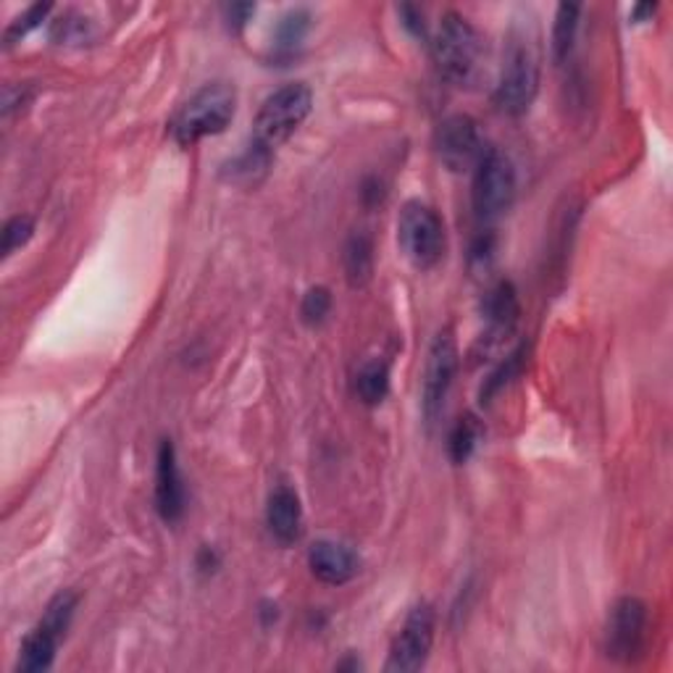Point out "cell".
<instances>
[{"label": "cell", "mask_w": 673, "mask_h": 673, "mask_svg": "<svg viewBox=\"0 0 673 673\" xmlns=\"http://www.w3.org/2000/svg\"><path fill=\"white\" fill-rule=\"evenodd\" d=\"M237 111V89L227 82H211L203 85L184 103L171 119V137L177 145L192 147L205 137H216L232 124Z\"/></svg>", "instance_id": "cell-1"}, {"label": "cell", "mask_w": 673, "mask_h": 673, "mask_svg": "<svg viewBox=\"0 0 673 673\" xmlns=\"http://www.w3.org/2000/svg\"><path fill=\"white\" fill-rule=\"evenodd\" d=\"M432 53L440 74L453 85L464 87L477 82L479 69H482L484 40L469 19L450 11V14L442 16L432 43Z\"/></svg>", "instance_id": "cell-2"}, {"label": "cell", "mask_w": 673, "mask_h": 673, "mask_svg": "<svg viewBox=\"0 0 673 673\" xmlns=\"http://www.w3.org/2000/svg\"><path fill=\"white\" fill-rule=\"evenodd\" d=\"M537 89H540V56L527 35L513 32L495 87V106L505 117H524L537 98Z\"/></svg>", "instance_id": "cell-3"}, {"label": "cell", "mask_w": 673, "mask_h": 673, "mask_svg": "<svg viewBox=\"0 0 673 673\" xmlns=\"http://www.w3.org/2000/svg\"><path fill=\"white\" fill-rule=\"evenodd\" d=\"M311 108L313 93L305 82H290V85L274 89V93L261 103V111L253 124V143L268 153H274L303 124L308 113H311Z\"/></svg>", "instance_id": "cell-4"}, {"label": "cell", "mask_w": 673, "mask_h": 673, "mask_svg": "<svg viewBox=\"0 0 673 673\" xmlns=\"http://www.w3.org/2000/svg\"><path fill=\"white\" fill-rule=\"evenodd\" d=\"M397 242L416 268L437 266L447 250L445 221L432 205L408 201L397 216Z\"/></svg>", "instance_id": "cell-5"}, {"label": "cell", "mask_w": 673, "mask_h": 673, "mask_svg": "<svg viewBox=\"0 0 673 673\" xmlns=\"http://www.w3.org/2000/svg\"><path fill=\"white\" fill-rule=\"evenodd\" d=\"M513 197H516V169H513V161L503 151L490 147V151H484L477 169H473V214L484 224L497 221L500 216L508 214Z\"/></svg>", "instance_id": "cell-6"}, {"label": "cell", "mask_w": 673, "mask_h": 673, "mask_svg": "<svg viewBox=\"0 0 673 673\" xmlns=\"http://www.w3.org/2000/svg\"><path fill=\"white\" fill-rule=\"evenodd\" d=\"M647 624H650V613L639 598H621L613 602L611 613H608L605 639H602V650L615 663H637L645 656L647 645Z\"/></svg>", "instance_id": "cell-7"}, {"label": "cell", "mask_w": 673, "mask_h": 673, "mask_svg": "<svg viewBox=\"0 0 673 673\" xmlns=\"http://www.w3.org/2000/svg\"><path fill=\"white\" fill-rule=\"evenodd\" d=\"M455 374H458V345L450 329L437 332L429 345L424 389H421V408H424L426 424H434L445 410L447 395H450Z\"/></svg>", "instance_id": "cell-8"}, {"label": "cell", "mask_w": 673, "mask_h": 673, "mask_svg": "<svg viewBox=\"0 0 673 673\" xmlns=\"http://www.w3.org/2000/svg\"><path fill=\"white\" fill-rule=\"evenodd\" d=\"M434 629H437V618H434L432 605L421 602L408 613L406 624L395 634L393 645H389L387 671L389 673H413L424 669L434 645Z\"/></svg>", "instance_id": "cell-9"}, {"label": "cell", "mask_w": 673, "mask_h": 673, "mask_svg": "<svg viewBox=\"0 0 673 673\" xmlns=\"http://www.w3.org/2000/svg\"><path fill=\"white\" fill-rule=\"evenodd\" d=\"M434 151H437L442 166L455 171V175L477 169V164L484 156L479 124L471 117H466V113L447 117L437 127V134H434Z\"/></svg>", "instance_id": "cell-10"}, {"label": "cell", "mask_w": 673, "mask_h": 673, "mask_svg": "<svg viewBox=\"0 0 673 673\" xmlns=\"http://www.w3.org/2000/svg\"><path fill=\"white\" fill-rule=\"evenodd\" d=\"M188 492H184L182 473H179L177 450L171 440H161L156 458V510L166 524H175L188 508Z\"/></svg>", "instance_id": "cell-11"}, {"label": "cell", "mask_w": 673, "mask_h": 673, "mask_svg": "<svg viewBox=\"0 0 673 673\" xmlns=\"http://www.w3.org/2000/svg\"><path fill=\"white\" fill-rule=\"evenodd\" d=\"M308 566H311V574L316 576L322 585L342 587L356 579V574L361 572V557H358L356 550H350L348 544L319 540L308 550Z\"/></svg>", "instance_id": "cell-12"}, {"label": "cell", "mask_w": 673, "mask_h": 673, "mask_svg": "<svg viewBox=\"0 0 673 673\" xmlns=\"http://www.w3.org/2000/svg\"><path fill=\"white\" fill-rule=\"evenodd\" d=\"M518 316H521V303H518V292L513 281L503 279L486 290L482 300V319L486 324V339L500 342L516 329Z\"/></svg>", "instance_id": "cell-13"}, {"label": "cell", "mask_w": 673, "mask_h": 673, "mask_svg": "<svg viewBox=\"0 0 673 673\" xmlns=\"http://www.w3.org/2000/svg\"><path fill=\"white\" fill-rule=\"evenodd\" d=\"M266 524L279 544H295L303 537V505H300L298 492L292 486L279 484L268 495Z\"/></svg>", "instance_id": "cell-14"}, {"label": "cell", "mask_w": 673, "mask_h": 673, "mask_svg": "<svg viewBox=\"0 0 673 673\" xmlns=\"http://www.w3.org/2000/svg\"><path fill=\"white\" fill-rule=\"evenodd\" d=\"M342 266L350 287L369 285L371 277H374V240H371L369 232L358 229L348 237L342 250Z\"/></svg>", "instance_id": "cell-15"}, {"label": "cell", "mask_w": 673, "mask_h": 673, "mask_svg": "<svg viewBox=\"0 0 673 673\" xmlns=\"http://www.w3.org/2000/svg\"><path fill=\"white\" fill-rule=\"evenodd\" d=\"M61 639L56 634H50L48 629H43L40 624L32 629L27 637H24L22 650H19V663L16 671L22 673H43L53 665L56 652H59Z\"/></svg>", "instance_id": "cell-16"}, {"label": "cell", "mask_w": 673, "mask_h": 673, "mask_svg": "<svg viewBox=\"0 0 673 673\" xmlns=\"http://www.w3.org/2000/svg\"><path fill=\"white\" fill-rule=\"evenodd\" d=\"M352 389H356V397L363 402V406L376 408L382 406L384 397L389 395V366L380 358L374 361H366L361 369L356 371V382H352Z\"/></svg>", "instance_id": "cell-17"}, {"label": "cell", "mask_w": 673, "mask_h": 673, "mask_svg": "<svg viewBox=\"0 0 673 673\" xmlns=\"http://www.w3.org/2000/svg\"><path fill=\"white\" fill-rule=\"evenodd\" d=\"M579 14L581 5L574 3H561L555 11V24H553V59L555 63H563L572 56L576 32H579Z\"/></svg>", "instance_id": "cell-18"}, {"label": "cell", "mask_w": 673, "mask_h": 673, "mask_svg": "<svg viewBox=\"0 0 673 673\" xmlns=\"http://www.w3.org/2000/svg\"><path fill=\"white\" fill-rule=\"evenodd\" d=\"M479 442H482V424H479L477 416H464V419L453 426L450 440H447V450H450V458L455 464H466L479 447Z\"/></svg>", "instance_id": "cell-19"}, {"label": "cell", "mask_w": 673, "mask_h": 673, "mask_svg": "<svg viewBox=\"0 0 673 673\" xmlns=\"http://www.w3.org/2000/svg\"><path fill=\"white\" fill-rule=\"evenodd\" d=\"M76 605H80V598H76L74 592H59L53 600L48 602V608H45L40 626L43 629H48L50 634H56V637L63 639L67 637L69 626H72V618L76 613Z\"/></svg>", "instance_id": "cell-20"}, {"label": "cell", "mask_w": 673, "mask_h": 673, "mask_svg": "<svg viewBox=\"0 0 673 673\" xmlns=\"http://www.w3.org/2000/svg\"><path fill=\"white\" fill-rule=\"evenodd\" d=\"M308 29H311V14H308L305 9L287 11V14L279 19L277 35H274L277 48L285 50V53H292V50L305 40Z\"/></svg>", "instance_id": "cell-21"}, {"label": "cell", "mask_w": 673, "mask_h": 673, "mask_svg": "<svg viewBox=\"0 0 673 673\" xmlns=\"http://www.w3.org/2000/svg\"><path fill=\"white\" fill-rule=\"evenodd\" d=\"M524 358H527V345H518V348L513 350L503 363H500L497 371H492V376L484 382V387H482V402L484 400L490 402L492 397H495L497 393H503V389L508 387L518 374H521Z\"/></svg>", "instance_id": "cell-22"}, {"label": "cell", "mask_w": 673, "mask_h": 673, "mask_svg": "<svg viewBox=\"0 0 673 673\" xmlns=\"http://www.w3.org/2000/svg\"><path fill=\"white\" fill-rule=\"evenodd\" d=\"M50 11H53V5H50V3L29 5V9L24 11L22 16H16L14 22L9 24V29H5V35H3V43L14 45V43L22 40V37H27L32 29L40 27V22H45V16H48Z\"/></svg>", "instance_id": "cell-23"}, {"label": "cell", "mask_w": 673, "mask_h": 673, "mask_svg": "<svg viewBox=\"0 0 673 673\" xmlns=\"http://www.w3.org/2000/svg\"><path fill=\"white\" fill-rule=\"evenodd\" d=\"M332 311V292L326 287H311L303 295V303H300V316L308 326H319L326 322Z\"/></svg>", "instance_id": "cell-24"}, {"label": "cell", "mask_w": 673, "mask_h": 673, "mask_svg": "<svg viewBox=\"0 0 673 673\" xmlns=\"http://www.w3.org/2000/svg\"><path fill=\"white\" fill-rule=\"evenodd\" d=\"M32 235H35V219L32 216L19 214L14 219L5 221L3 227V255L9 259L11 253L19 248H24L32 240Z\"/></svg>", "instance_id": "cell-25"}, {"label": "cell", "mask_w": 673, "mask_h": 673, "mask_svg": "<svg viewBox=\"0 0 673 673\" xmlns=\"http://www.w3.org/2000/svg\"><path fill=\"white\" fill-rule=\"evenodd\" d=\"M400 16H402V24H406V27L413 32L416 37H421L426 32V27H424V14H421L419 9H413V5H402L400 9Z\"/></svg>", "instance_id": "cell-26"}, {"label": "cell", "mask_w": 673, "mask_h": 673, "mask_svg": "<svg viewBox=\"0 0 673 673\" xmlns=\"http://www.w3.org/2000/svg\"><path fill=\"white\" fill-rule=\"evenodd\" d=\"M255 14V5L250 3H235L227 9V16H229V24H232L235 29H242L248 24V19Z\"/></svg>", "instance_id": "cell-27"}, {"label": "cell", "mask_w": 673, "mask_h": 673, "mask_svg": "<svg viewBox=\"0 0 673 673\" xmlns=\"http://www.w3.org/2000/svg\"><path fill=\"white\" fill-rule=\"evenodd\" d=\"M656 11H658V5H656V3H639V5H634V9H632V22H637V24L650 22V19L656 16Z\"/></svg>", "instance_id": "cell-28"}, {"label": "cell", "mask_w": 673, "mask_h": 673, "mask_svg": "<svg viewBox=\"0 0 673 673\" xmlns=\"http://www.w3.org/2000/svg\"><path fill=\"white\" fill-rule=\"evenodd\" d=\"M219 566V557L211 548L201 550V557H197V568H203V572H214V568Z\"/></svg>", "instance_id": "cell-29"}]
</instances>
